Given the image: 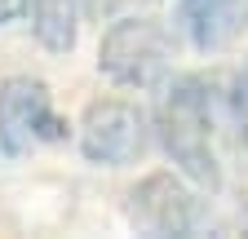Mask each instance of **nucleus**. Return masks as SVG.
Instances as JSON below:
<instances>
[{"mask_svg": "<svg viewBox=\"0 0 248 239\" xmlns=\"http://www.w3.org/2000/svg\"><path fill=\"white\" fill-rule=\"evenodd\" d=\"M151 129L160 137L164 155L191 182L208 191L222 186V164H217V151H213L217 111H213V84L204 75H173L164 84V98L155 106Z\"/></svg>", "mask_w": 248, "mask_h": 239, "instance_id": "nucleus-1", "label": "nucleus"}, {"mask_svg": "<svg viewBox=\"0 0 248 239\" xmlns=\"http://www.w3.org/2000/svg\"><path fill=\"white\" fill-rule=\"evenodd\" d=\"M98 71L120 89H151L169 71V31L160 18H120L98 45Z\"/></svg>", "mask_w": 248, "mask_h": 239, "instance_id": "nucleus-2", "label": "nucleus"}, {"mask_svg": "<svg viewBox=\"0 0 248 239\" xmlns=\"http://www.w3.org/2000/svg\"><path fill=\"white\" fill-rule=\"evenodd\" d=\"M151 137H155L151 115L124 98L89 102L80 115V151L89 164H107V168L138 164L151 151Z\"/></svg>", "mask_w": 248, "mask_h": 239, "instance_id": "nucleus-3", "label": "nucleus"}, {"mask_svg": "<svg viewBox=\"0 0 248 239\" xmlns=\"http://www.w3.org/2000/svg\"><path fill=\"white\" fill-rule=\"evenodd\" d=\"M67 124L49 106L45 80L14 75L0 84V151L5 155H27L40 142H62Z\"/></svg>", "mask_w": 248, "mask_h": 239, "instance_id": "nucleus-4", "label": "nucleus"}, {"mask_svg": "<svg viewBox=\"0 0 248 239\" xmlns=\"http://www.w3.org/2000/svg\"><path fill=\"white\" fill-rule=\"evenodd\" d=\"M129 217L151 235H195L204 208L173 173H151L129 191Z\"/></svg>", "mask_w": 248, "mask_h": 239, "instance_id": "nucleus-5", "label": "nucleus"}, {"mask_svg": "<svg viewBox=\"0 0 248 239\" xmlns=\"http://www.w3.org/2000/svg\"><path fill=\"white\" fill-rule=\"evenodd\" d=\"M173 22L200 53H222L248 31V0H177Z\"/></svg>", "mask_w": 248, "mask_h": 239, "instance_id": "nucleus-6", "label": "nucleus"}, {"mask_svg": "<svg viewBox=\"0 0 248 239\" xmlns=\"http://www.w3.org/2000/svg\"><path fill=\"white\" fill-rule=\"evenodd\" d=\"M31 31L49 53H71L80 40V5L76 0H27Z\"/></svg>", "mask_w": 248, "mask_h": 239, "instance_id": "nucleus-7", "label": "nucleus"}, {"mask_svg": "<svg viewBox=\"0 0 248 239\" xmlns=\"http://www.w3.org/2000/svg\"><path fill=\"white\" fill-rule=\"evenodd\" d=\"M226 115H231L235 137L248 146V58H244V67L235 71V80H231V93H226Z\"/></svg>", "mask_w": 248, "mask_h": 239, "instance_id": "nucleus-8", "label": "nucleus"}, {"mask_svg": "<svg viewBox=\"0 0 248 239\" xmlns=\"http://www.w3.org/2000/svg\"><path fill=\"white\" fill-rule=\"evenodd\" d=\"M76 5H80L89 18H102V14H111V9H115V0H76Z\"/></svg>", "mask_w": 248, "mask_h": 239, "instance_id": "nucleus-9", "label": "nucleus"}, {"mask_svg": "<svg viewBox=\"0 0 248 239\" xmlns=\"http://www.w3.org/2000/svg\"><path fill=\"white\" fill-rule=\"evenodd\" d=\"M27 14V0H0V22H14Z\"/></svg>", "mask_w": 248, "mask_h": 239, "instance_id": "nucleus-10", "label": "nucleus"}, {"mask_svg": "<svg viewBox=\"0 0 248 239\" xmlns=\"http://www.w3.org/2000/svg\"><path fill=\"white\" fill-rule=\"evenodd\" d=\"M244 226H248V208H244Z\"/></svg>", "mask_w": 248, "mask_h": 239, "instance_id": "nucleus-11", "label": "nucleus"}]
</instances>
